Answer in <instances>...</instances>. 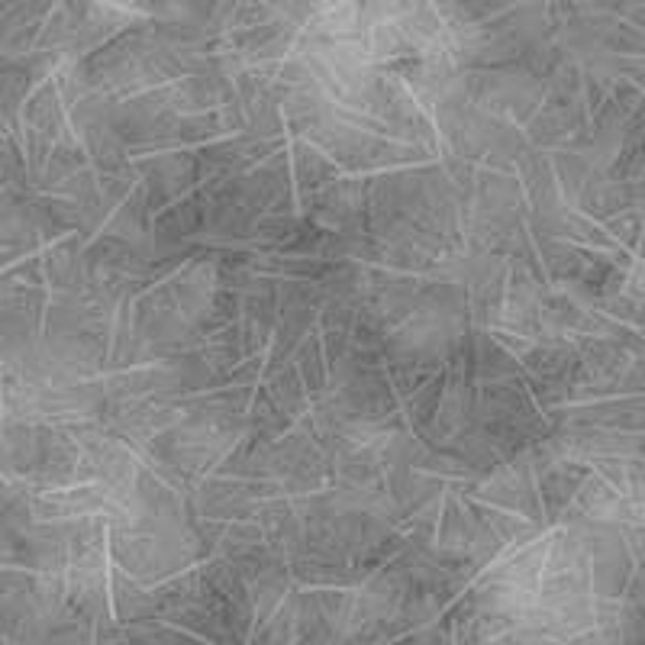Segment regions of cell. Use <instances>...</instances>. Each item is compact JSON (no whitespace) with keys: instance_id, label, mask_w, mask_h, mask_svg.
Masks as SVG:
<instances>
[]
</instances>
